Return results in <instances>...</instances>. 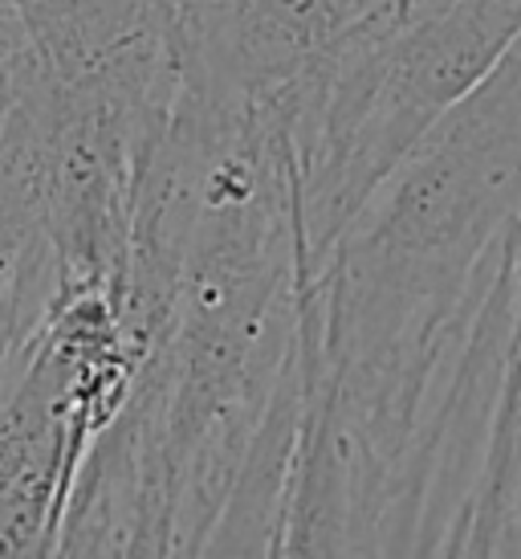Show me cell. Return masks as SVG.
<instances>
[{
    "instance_id": "cell-4",
    "label": "cell",
    "mask_w": 521,
    "mask_h": 559,
    "mask_svg": "<svg viewBox=\"0 0 521 559\" xmlns=\"http://www.w3.org/2000/svg\"><path fill=\"white\" fill-rule=\"evenodd\" d=\"M9 127H13V79H9V66H0V164L9 147Z\"/></svg>"
},
{
    "instance_id": "cell-2",
    "label": "cell",
    "mask_w": 521,
    "mask_h": 559,
    "mask_svg": "<svg viewBox=\"0 0 521 559\" xmlns=\"http://www.w3.org/2000/svg\"><path fill=\"white\" fill-rule=\"evenodd\" d=\"M509 286H513V319H509L501 404H497L489 441V486L501 498L509 519L521 527V225L513 241V262H509Z\"/></svg>"
},
{
    "instance_id": "cell-3",
    "label": "cell",
    "mask_w": 521,
    "mask_h": 559,
    "mask_svg": "<svg viewBox=\"0 0 521 559\" xmlns=\"http://www.w3.org/2000/svg\"><path fill=\"white\" fill-rule=\"evenodd\" d=\"M25 46V37H21V21L9 4H0V66H9L21 53Z\"/></svg>"
},
{
    "instance_id": "cell-1",
    "label": "cell",
    "mask_w": 521,
    "mask_h": 559,
    "mask_svg": "<svg viewBox=\"0 0 521 559\" xmlns=\"http://www.w3.org/2000/svg\"><path fill=\"white\" fill-rule=\"evenodd\" d=\"M521 225V33L387 171L306 290L298 466L354 519L391 507Z\"/></svg>"
}]
</instances>
